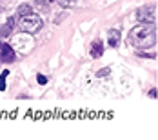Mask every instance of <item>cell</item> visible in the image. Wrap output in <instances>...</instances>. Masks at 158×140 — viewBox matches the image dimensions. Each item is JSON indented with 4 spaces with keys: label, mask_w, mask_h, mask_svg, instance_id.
Returning <instances> with one entry per match:
<instances>
[{
    "label": "cell",
    "mask_w": 158,
    "mask_h": 140,
    "mask_svg": "<svg viewBox=\"0 0 158 140\" xmlns=\"http://www.w3.org/2000/svg\"><path fill=\"white\" fill-rule=\"evenodd\" d=\"M27 13H31V6H29V4H22V6H18V16L27 15Z\"/></svg>",
    "instance_id": "obj_8"
},
{
    "label": "cell",
    "mask_w": 158,
    "mask_h": 140,
    "mask_svg": "<svg viewBox=\"0 0 158 140\" xmlns=\"http://www.w3.org/2000/svg\"><path fill=\"white\" fill-rule=\"evenodd\" d=\"M4 89H6V77L2 75L0 77V91H4Z\"/></svg>",
    "instance_id": "obj_9"
},
{
    "label": "cell",
    "mask_w": 158,
    "mask_h": 140,
    "mask_svg": "<svg viewBox=\"0 0 158 140\" xmlns=\"http://www.w3.org/2000/svg\"><path fill=\"white\" fill-rule=\"evenodd\" d=\"M13 28H15V18L11 16V18H9V20L0 28V36H9V33H11Z\"/></svg>",
    "instance_id": "obj_7"
},
{
    "label": "cell",
    "mask_w": 158,
    "mask_h": 140,
    "mask_svg": "<svg viewBox=\"0 0 158 140\" xmlns=\"http://www.w3.org/2000/svg\"><path fill=\"white\" fill-rule=\"evenodd\" d=\"M0 38H2V36H0Z\"/></svg>",
    "instance_id": "obj_14"
},
{
    "label": "cell",
    "mask_w": 158,
    "mask_h": 140,
    "mask_svg": "<svg viewBox=\"0 0 158 140\" xmlns=\"http://www.w3.org/2000/svg\"><path fill=\"white\" fill-rule=\"evenodd\" d=\"M136 18L142 24H155L156 22V7L155 6H143L136 11Z\"/></svg>",
    "instance_id": "obj_3"
},
{
    "label": "cell",
    "mask_w": 158,
    "mask_h": 140,
    "mask_svg": "<svg viewBox=\"0 0 158 140\" xmlns=\"http://www.w3.org/2000/svg\"><path fill=\"white\" fill-rule=\"evenodd\" d=\"M149 96H151V98H156V89H151V91H149Z\"/></svg>",
    "instance_id": "obj_11"
},
{
    "label": "cell",
    "mask_w": 158,
    "mask_h": 140,
    "mask_svg": "<svg viewBox=\"0 0 158 140\" xmlns=\"http://www.w3.org/2000/svg\"><path fill=\"white\" fill-rule=\"evenodd\" d=\"M42 18L38 15H35V13H27V15H22L20 16V22H18V28L22 29L24 33H29V35H35V33L38 31L40 28H42Z\"/></svg>",
    "instance_id": "obj_2"
},
{
    "label": "cell",
    "mask_w": 158,
    "mask_h": 140,
    "mask_svg": "<svg viewBox=\"0 0 158 140\" xmlns=\"http://www.w3.org/2000/svg\"><path fill=\"white\" fill-rule=\"evenodd\" d=\"M118 42H120V31L118 29H109L107 31V44L111 47H116Z\"/></svg>",
    "instance_id": "obj_5"
},
{
    "label": "cell",
    "mask_w": 158,
    "mask_h": 140,
    "mask_svg": "<svg viewBox=\"0 0 158 140\" xmlns=\"http://www.w3.org/2000/svg\"><path fill=\"white\" fill-rule=\"evenodd\" d=\"M129 44L136 49H145L156 44V26L155 24H142L133 28L129 33Z\"/></svg>",
    "instance_id": "obj_1"
},
{
    "label": "cell",
    "mask_w": 158,
    "mask_h": 140,
    "mask_svg": "<svg viewBox=\"0 0 158 140\" xmlns=\"http://www.w3.org/2000/svg\"><path fill=\"white\" fill-rule=\"evenodd\" d=\"M36 80H38V84H42V86H44V84L48 82V78L44 77V75H38V77H36Z\"/></svg>",
    "instance_id": "obj_10"
},
{
    "label": "cell",
    "mask_w": 158,
    "mask_h": 140,
    "mask_svg": "<svg viewBox=\"0 0 158 140\" xmlns=\"http://www.w3.org/2000/svg\"><path fill=\"white\" fill-rule=\"evenodd\" d=\"M15 60V51L13 47L6 42H0V62L4 64H11Z\"/></svg>",
    "instance_id": "obj_4"
},
{
    "label": "cell",
    "mask_w": 158,
    "mask_h": 140,
    "mask_svg": "<svg viewBox=\"0 0 158 140\" xmlns=\"http://www.w3.org/2000/svg\"><path fill=\"white\" fill-rule=\"evenodd\" d=\"M104 55V44L100 42V40H95L93 44H91V57L93 58H100Z\"/></svg>",
    "instance_id": "obj_6"
},
{
    "label": "cell",
    "mask_w": 158,
    "mask_h": 140,
    "mask_svg": "<svg viewBox=\"0 0 158 140\" xmlns=\"http://www.w3.org/2000/svg\"><path fill=\"white\" fill-rule=\"evenodd\" d=\"M107 73H109V69H102V71L98 73V77H102V75H107Z\"/></svg>",
    "instance_id": "obj_12"
},
{
    "label": "cell",
    "mask_w": 158,
    "mask_h": 140,
    "mask_svg": "<svg viewBox=\"0 0 158 140\" xmlns=\"http://www.w3.org/2000/svg\"><path fill=\"white\" fill-rule=\"evenodd\" d=\"M49 2H55V0H49Z\"/></svg>",
    "instance_id": "obj_13"
}]
</instances>
